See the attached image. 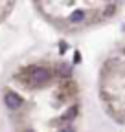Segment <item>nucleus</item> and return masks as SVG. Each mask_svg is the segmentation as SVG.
I'll return each instance as SVG.
<instances>
[{
	"label": "nucleus",
	"mask_w": 125,
	"mask_h": 132,
	"mask_svg": "<svg viewBox=\"0 0 125 132\" xmlns=\"http://www.w3.org/2000/svg\"><path fill=\"white\" fill-rule=\"evenodd\" d=\"M20 81L24 82V85L28 86H37V85H42V82H46L50 79V73L46 68H42V66H28V68H24L20 72Z\"/></svg>",
	"instance_id": "f257e3e1"
},
{
	"label": "nucleus",
	"mask_w": 125,
	"mask_h": 132,
	"mask_svg": "<svg viewBox=\"0 0 125 132\" xmlns=\"http://www.w3.org/2000/svg\"><path fill=\"white\" fill-rule=\"evenodd\" d=\"M4 101H6V105H7L9 108H19V105H20V99L15 95V94H6Z\"/></svg>",
	"instance_id": "f03ea898"
}]
</instances>
